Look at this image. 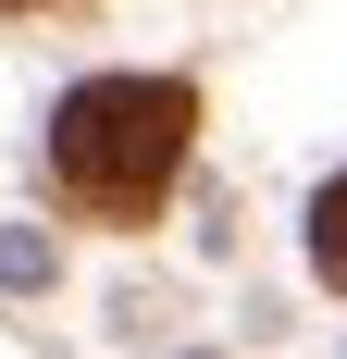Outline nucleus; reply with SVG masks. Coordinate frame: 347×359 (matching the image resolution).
Wrapping results in <instances>:
<instances>
[{
    "mask_svg": "<svg viewBox=\"0 0 347 359\" xmlns=\"http://www.w3.org/2000/svg\"><path fill=\"white\" fill-rule=\"evenodd\" d=\"M186 124H199V100L174 74H100V87H74L50 111V174L87 211H149L174 186V161H186Z\"/></svg>",
    "mask_w": 347,
    "mask_h": 359,
    "instance_id": "f257e3e1",
    "label": "nucleus"
},
{
    "mask_svg": "<svg viewBox=\"0 0 347 359\" xmlns=\"http://www.w3.org/2000/svg\"><path fill=\"white\" fill-rule=\"evenodd\" d=\"M310 260H322V273L347 285V174H335V186L310 198Z\"/></svg>",
    "mask_w": 347,
    "mask_h": 359,
    "instance_id": "f03ea898",
    "label": "nucleus"
},
{
    "mask_svg": "<svg viewBox=\"0 0 347 359\" xmlns=\"http://www.w3.org/2000/svg\"><path fill=\"white\" fill-rule=\"evenodd\" d=\"M0 13H25V0H0Z\"/></svg>",
    "mask_w": 347,
    "mask_h": 359,
    "instance_id": "7ed1b4c3",
    "label": "nucleus"
}]
</instances>
